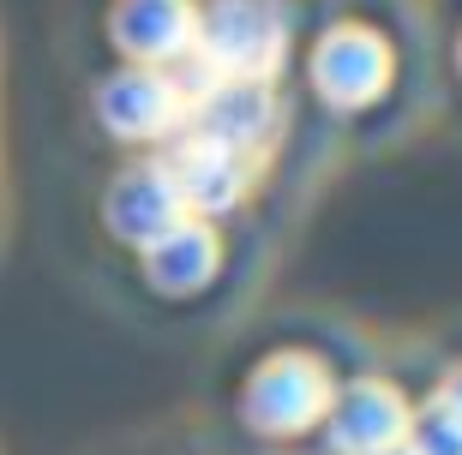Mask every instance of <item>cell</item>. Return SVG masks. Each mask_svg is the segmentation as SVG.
Instances as JSON below:
<instances>
[{
	"label": "cell",
	"instance_id": "ba28073f",
	"mask_svg": "<svg viewBox=\"0 0 462 455\" xmlns=\"http://www.w3.org/2000/svg\"><path fill=\"white\" fill-rule=\"evenodd\" d=\"M180 216H187V210H180V192H174L169 168H126L120 186L108 192V222H115L126 240H138V246L162 240Z\"/></svg>",
	"mask_w": 462,
	"mask_h": 455
},
{
	"label": "cell",
	"instance_id": "7a4b0ae2",
	"mask_svg": "<svg viewBox=\"0 0 462 455\" xmlns=\"http://www.w3.org/2000/svg\"><path fill=\"white\" fill-rule=\"evenodd\" d=\"M192 114H199V138H205V144L240 156V162H253V156L264 150L271 126H276V102H271L264 85L223 78V85H210L205 96L192 102Z\"/></svg>",
	"mask_w": 462,
	"mask_h": 455
},
{
	"label": "cell",
	"instance_id": "5b68a950",
	"mask_svg": "<svg viewBox=\"0 0 462 455\" xmlns=\"http://www.w3.org/2000/svg\"><path fill=\"white\" fill-rule=\"evenodd\" d=\"M97 108H103L108 132L120 138H162L180 120V90H174L169 72H151V67H133V72H115L103 85V96H97Z\"/></svg>",
	"mask_w": 462,
	"mask_h": 455
},
{
	"label": "cell",
	"instance_id": "8992f818",
	"mask_svg": "<svg viewBox=\"0 0 462 455\" xmlns=\"http://www.w3.org/2000/svg\"><path fill=\"white\" fill-rule=\"evenodd\" d=\"M115 42L133 60H180L199 42V18H192L187 0H120Z\"/></svg>",
	"mask_w": 462,
	"mask_h": 455
},
{
	"label": "cell",
	"instance_id": "52a82bcc",
	"mask_svg": "<svg viewBox=\"0 0 462 455\" xmlns=\"http://www.w3.org/2000/svg\"><path fill=\"white\" fill-rule=\"evenodd\" d=\"M330 438H337L343 455H391L396 443L409 438V407L396 402V389L360 384V389H348V402L337 407Z\"/></svg>",
	"mask_w": 462,
	"mask_h": 455
},
{
	"label": "cell",
	"instance_id": "3957f363",
	"mask_svg": "<svg viewBox=\"0 0 462 455\" xmlns=\"http://www.w3.org/2000/svg\"><path fill=\"white\" fill-rule=\"evenodd\" d=\"M312 78L325 90L337 108H360V102H373L391 78V49L378 42L373 31H360V24H343V31H330L312 54Z\"/></svg>",
	"mask_w": 462,
	"mask_h": 455
},
{
	"label": "cell",
	"instance_id": "6da1fadb",
	"mask_svg": "<svg viewBox=\"0 0 462 455\" xmlns=\"http://www.w3.org/2000/svg\"><path fill=\"white\" fill-rule=\"evenodd\" d=\"M192 49L217 78L264 85L276 72V60H282V49H289V31H282V13L264 6V0H217Z\"/></svg>",
	"mask_w": 462,
	"mask_h": 455
},
{
	"label": "cell",
	"instance_id": "9c48e42d",
	"mask_svg": "<svg viewBox=\"0 0 462 455\" xmlns=\"http://www.w3.org/2000/svg\"><path fill=\"white\" fill-rule=\"evenodd\" d=\"M169 180L180 192V210H228L240 198V186H246V162L205 144V138H192V144L174 150Z\"/></svg>",
	"mask_w": 462,
	"mask_h": 455
},
{
	"label": "cell",
	"instance_id": "30bf717a",
	"mask_svg": "<svg viewBox=\"0 0 462 455\" xmlns=\"http://www.w3.org/2000/svg\"><path fill=\"white\" fill-rule=\"evenodd\" d=\"M151 252V282L169 287V294H187V287H199L210 270H217V234H210L205 222L180 216L162 240H151L144 246Z\"/></svg>",
	"mask_w": 462,
	"mask_h": 455
},
{
	"label": "cell",
	"instance_id": "277c9868",
	"mask_svg": "<svg viewBox=\"0 0 462 455\" xmlns=\"http://www.w3.org/2000/svg\"><path fill=\"white\" fill-rule=\"evenodd\" d=\"M330 389H325V371H319V359H271V366L253 378V396H246V414H253V425H264V432H300V425H312L319 414H325Z\"/></svg>",
	"mask_w": 462,
	"mask_h": 455
}]
</instances>
